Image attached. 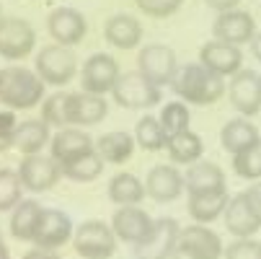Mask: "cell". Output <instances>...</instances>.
I'll return each instance as SVG.
<instances>
[{"mask_svg": "<svg viewBox=\"0 0 261 259\" xmlns=\"http://www.w3.org/2000/svg\"><path fill=\"white\" fill-rule=\"evenodd\" d=\"M135 140H137V145L142 148V151L158 153V151H163V148H166L168 135L163 132V125H161L158 117L147 114V117H142V120L135 125Z\"/></svg>", "mask_w": 261, "mask_h": 259, "instance_id": "1f68e13d", "label": "cell"}, {"mask_svg": "<svg viewBox=\"0 0 261 259\" xmlns=\"http://www.w3.org/2000/svg\"><path fill=\"white\" fill-rule=\"evenodd\" d=\"M117 233L103 220H83L72 233V249L81 259H111L117 251Z\"/></svg>", "mask_w": 261, "mask_h": 259, "instance_id": "3957f363", "label": "cell"}, {"mask_svg": "<svg viewBox=\"0 0 261 259\" xmlns=\"http://www.w3.org/2000/svg\"><path fill=\"white\" fill-rule=\"evenodd\" d=\"M233 171L241 179H248V181L261 179V143H256V145H251V148H246V151L233 156Z\"/></svg>", "mask_w": 261, "mask_h": 259, "instance_id": "d590c367", "label": "cell"}, {"mask_svg": "<svg viewBox=\"0 0 261 259\" xmlns=\"http://www.w3.org/2000/svg\"><path fill=\"white\" fill-rule=\"evenodd\" d=\"M258 81H261V73H258Z\"/></svg>", "mask_w": 261, "mask_h": 259, "instance_id": "7dc6e473", "label": "cell"}, {"mask_svg": "<svg viewBox=\"0 0 261 259\" xmlns=\"http://www.w3.org/2000/svg\"><path fill=\"white\" fill-rule=\"evenodd\" d=\"M103 36L111 47L117 50H137L140 42H142V23L135 18V16H127V13H117L111 16L103 26Z\"/></svg>", "mask_w": 261, "mask_h": 259, "instance_id": "7402d4cb", "label": "cell"}, {"mask_svg": "<svg viewBox=\"0 0 261 259\" xmlns=\"http://www.w3.org/2000/svg\"><path fill=\"white\" fill-rule=\"evenodd\" d=\"M147 190H145V181H140L135 174L129 171H119L109 179V200L114 205H140L145 200Z\"/></svg>", "mask_w": 261, "mask_h": 259, "instance_id": "f546056e", "label": "cell"}, {"mask_svg": "<svg viewBox=\"0 0 261 259\" xmlns=\"http://www.w3.org/2000/svg\"><path fill=\"white\" fill-rule=\"evenodd\" d=\"M171 88L176 96L186 104H197V106H210L217 104L222 96L228 93V83L222 76H215L212 70H207L202 62H189L181 65L176 70V76L171 81Z\"/></svg>", "mask_w": 261, "mask_h": 259, "instance_id": "6da1fadb", "label": "cell"}, {"mask_svg": "<svg viewBox=\"0 0 261 259\" xmlns=\"http://www.w3.org/2000/svg\"><path fill=\"white\" fill-rule=\"evenodd\" d=\"M52 135H49V125L39 117V120H26L18 122L16 135H13V151H18L21 156H36L44 151V145H49Z\"/></svg>", "mask_w": 261, "mask_h": 259, "instance_id": "cb8c5ba5", "label": "cell"}, {"mask_svg": "<svg viewBox=\"0 0 261 259\" xmlns=\"http://www.w3.org/2000/svg\"><path fill=\"white\" fill-rule=\"evenodd\" d=\"M36 47V31L23 18H6L0 26V57L8 62L26 60Z\"/></svg>", "mask_w": 261, "mask_h": 259, "instance_id": "9c48e42d", "label": "cell"}, {"mask_svg": "<svg viewBox=\"0 0 261 259\" xmlns=\"http://www.w3.org/2000/svg\"><path fill=\"white\" fill-rule=\"evenodd\" d=\"M75 228H72V220L62 213V210H55V207H44L42 218H39V226H36V233H34V246L36 249H60L65 246Z\"/></svg>", "mask_w": 261, "mask_h": 259, "instance_id": "4fadbf2b", "label": "cell"}, {"mask_svg": "<svg viewBox=\"0 0 261 259\" xmlns=\"http://www.w3.org/2000/svg\"><path fill=\"white\" fill-rule=\"evenodd\" d=\"M0 259H11V249L6 246V241L0 244Z\"/></svg>", "mask_w": 261, "mask_h": 259, "instance_id": "ee69618b", "label": "cell"}, {"mask_svg": "<svg viewBox=\"0 0 261 259\" xmlns=\"http://www.w3.org/2000/svg\"><path fill=\"white\" fill-rule=\"evenodd\" d=\"M0 83H3V78H0Z\"/></svg>", "mask_w": 261, "mask_h": 259, "instance_id": "c3c4849f", "label": "cell"}, {"mask_svg": "<svg viewBox=\"0 0 261 259\" xmlns=\"http://www.w3.org/2000/svg\"><path fill=\"white\" fill-rule=\"evenodd\" d=\"M166 151H168L171 163H178V166H192V163L202 161L204 143H202V137H199L197 132L186 130V132H178V135L168 137Z\"/></svg>", "mask_w": 261, "mask_h": 259, "instance_id": "f1b7e54d", "label": "cell"}, {"mask_svg": "<svg viewBox=\"0 0 261 259\" xmlns=\"http://www.w3.org/2000/svg\"><path fill=\"white\" fill-rule=\"evenodd\" d=\"M23 200V184L18 171L0 169V213H11Z\"/></svg>", "mask_w": 261, "mask_h": 259, "instance_id": "836d02e7", "label": "cell"}, {"mask_svg": "<svg viewBox=\"0 0 261 259\" xmlns=\"http://www.w3.org/2000/svg\"><path fill=\"white\" fill-rule=\"evenodd\" d=\"M111 96L124 109H153L155 104H161V86L147 81L140 70H132L119 76Z\"/></svg>", "mask_w": 261, "mask_h": 259, "instance_id": "8992f818", "label": "cell"}, {"mask_svg": "<svg viewBox=\"0 0 261 259\" xmlns=\"http://www.w3.org/2000/svg\"><path fill=\"white\" fill-rule=\"evenodd\" d=\"M204 3H207L210 8H215L217 13H225V11H233V8H238V3H241V0H204Z\"/></svg>", "mask_w": 261, "mask_h": 259, "instance_id": "60d3db41", "label": "cell"}, {"mask_svg": "<svg viewBox=\"0 0 261 259\" xmlns=\"http://www.w3.org/2000/svg\"><path fill=\"white\" fill-rule=\"evenodd\" d=\"M34 70L39 73V78L47 86L60 88V86H67L78 76V57L65 44H47L44 50H39V55H36Z\"/></svg>", "mask_w": 261, "mask_h": 259, "instance_id": "277c9868", "label": "cell"}, {"mask_svg": "<svg viewBox=\"0 0 261 259\" xmlns=\"http://www.w3.org/2000/svg\"><path fill=\"white\" fill-rule=\"evenodd\" d=\"M261 143V135H258V127L251 125L248 117H238V120H228L220 130V145L225 148L230 156L246 151V148Z\"/></svg>", "mask_w": 261, "mask_h": 259, "instance_id": "d4e9b609", "label": "cell"}, {"mask_svg": "<svg viewBox=\"0 0 261 259\" xmlns=\"http://www.w3.org/2000/svg\"><path fill=\"white\" fill-rule=\"evenodd\" d=\"M184 187L189 195L199 192H217V190H228L225 187V171L212 161H197L186 169L184 174Z\"/></svg>", "mask_w": 261, "mask_h": 259, "instance_id": "603a6c76", "label": "cell"}, {"mask_svg": "<svg viewBox=\"0 0 261 259\" xmlns=\"http://www.w3.org/2000/svg\"><path fill=\"white\" fill-rule=\"evenodd\" d=\"M0 104L13 112H29V109L39 106L44 96V81L39 78L36 70L21 67V65H8L0 70Z\"/></svg>", "mask_w": 261, "mask_h": 259, "instance_id": "7a4b0ae2", "label": "cell"}, {"mask_svg": "<svg viewBox=\"0 0 261 259\" xmlns=\"http://www.w3.org/2000/svg\"><path fill=\"white\" fill-rule=\"evenodd\" d=\"M135 6L150 18H168L181 8V0H135Z\"/></svg>", "mask_w": 261, "mask_h": 259, "instance_id": "8d00e7d4", "label": "cell"}, {"mask_svg": "<svg viewBox=\"0 0 261 259\" xmlns=\"http://www.w3.org/2000/svg\"><path fill=\"white\" fill-rule=\"evenodd\" d=\"M21 259H60V254H55V251H49V249H31V251H26Z\"/></svg>", "mask_w": 261, "mask_h": 259, "instance_id": "b9f144b4", "label": "cell"}, {"mask_svg": "<svg viewBox=\"0 0 261 259\" xmlns=\"http://www.w3.org/2000/svg\"><path fill=\"white\" fill-rule=\"evenodd\" d=\"M251 52H253V57L261 62V31H256V36L251 39Z\"/></svg>", "mask_w": 261, "mask_h": 259, "instance_id": "7bdbcfd3", "label": "cell"}, {"mask_svg": "<svg viewBox=\"0 0 261 259\" xmlns=\"http://www.w3.org/2000/svg\"><path fill=\"white\" fill-rule=\"evenodd\" d=\"M18 176H21L23 190H29L34 195H42V192H49L55 184L60 181L62 166L52 156H44V153L23 156V161L18 166Z\"/></svg>", "mask_w": 261, "mask_h": 259, "instance_id": "ba28073f", "label": "cell"}, {"mask_svg": "<svg viewBox=\"0 0 261 259\" xmlns=\"http://www.w3.org/2000/svg\"><path fill=\"white\" fill-rule=\"evenodd\" d=\"M109 114V104L103 96L98 93H88V91H75L70 93L67 101V120L70 127H91L103 122Z\"/></svg>", "mask_w": 261, "mask_h": 259, "instance_id": "ac0fdd59", "label": "cell"}, {"mask_svg": "<svg viewBox=\"0 0 261 259\" xmlns=\"http://www.w3.org/2000/svg\"><path fill=\"white\" fill-rule=\"evenodd\" d=\"M243 195H246L248 205L253 207V213L261 218V179H258V181H253V184H251V187H248Z\"/></svg>", "mask_w": 261, "mask_h": 259, "instance_id": "ab89813d", "label": "cell"}, {"mask_svg": "<svg viewBox=\"0 0 261 259\" xmlns=\"http://www.w3.org/2000/svg\"><path fill=\"white\" fill-rule=\"evenodd\" d=\"M122 76V70H119V62L106 55V52H96L91 55L83 67H81V86L83 91L88 93H98V96H106L114 91L117 81Z\"/></svg>", "mask_w": 261, "mask_h": 259, "instance_id": "52a82bcc", "label": "cell"}, {"mask_svg": "<svg viewBox=\"0 0 261 259\" xmlns=\"http://www.w3.org/2000/svg\"><path fill=\"white\" fill-rule=\"evenodd\" d=\"M103 163L106 161L101 158V153L93 148V151H88V153H83L78 158H72L67 163H60V166H62V176L70 179V181H93V179L101 176Z\"/></svg>", "mask_w": 261, "mask_h": 259, "instance_id": "4dcf8cb0", "label": "cell"}, {"mask_svg": "<svg viewBox=\"0 0 261 259\" xmlns=\"http://www.w3.org/2000/svg\"><path fill=\"white\" fill-rule=\"evenodd\" d=\"M3 21H6V18H3V6H0V26H3Z\"/></svg>", "mask_w": 261, "mask_h": 259, "instance_id": "f6af8a7d", "label": "cell"}, {"mask_svg": "<svg viewBox=\"0 0 261 259\" xmlns=\"http://www.w3.org/2000/svg\"><path fill=\"white\" fill-rule=\"evenodd\" d=\"M222 259H261V241H253V239H236Z\"/></svg>", "mask_w": 261, "mask_h": 259, "instance_id": "74e56055", "label": "cell"}, {"mask_svg": "<svg viewBox=\"0 0 261 259\" xmlns=\"http://www.w3.org/2000/svg\"><path fill=\"white\" fill-rule=\"evenodd\" d=\"M212 34H215V39L236 44V47L251 44V39L256 36V21L251 13L233 8L225 13H217V18L212 23Z\"/></svg>", "mask_w": 261, "mask_h": 259, "instance_id": "9a60e30c", "label": "cell"}, {"mask_svg": "<svg viewBox=\"0 0 261 259\" xmlns=\"http://www.w3.org/2000/svg\"><path fill=\"white\" fill-rule=\"evenodd\" d=\"M153 226H155V220L137 205H122L111 215V228H114L117 239L127 244H140L153 231Z\"/></svg>", "mask_w": 261, "mask_h": 259, "instance_id": "e0dca14e", "label": "cell"}, {"mask_svg": "<svg viewBox=\"0 0 261 259\" xmlns=\"http://www.w3.org/2000/svg\"><path fill=\"white\" fill-rule=\"evenodd\" d=\"M67 101H70V93L65 91H57L52 96H47L42 101V120L49 125V127H70V120H67Z\"/></svg>", "mask_w": 261, "mask_h": 259, "instance_id": "e575fe53", "label": "cell"}, {"mask_svg": "<svg viewBox=\"0 0 261 259\" xmlns=\"http://www.w3.org/2000/svg\"><path fill=\"white\" fill-rule=\"evenodd\" d=\"M230 202V195L228 190H217V192H199V195H189V215L194 223H212L217 220L222 213H225Z\"/></svg>", "mask_w": 261, "mask_h": 259, "instance_id": "484cf974", "label": "cell"}, {"mask_svg": "<svg viewBox=\"0 0 261 259\" xmlns=\"http://www.w3.org/2000/svg\"><path fill=\"white\" fill-rule=\"evenodd\" d=\"M47 31L55 39V44H65V47H75L86 39L88 34V23L86 16L78 8H67L60 6L47 16Z\"/></svg>", "mask_w": 261, "mask_h": 259, "instance_id": "7c38bea8", "label": "cell"}, {"mask_svg": "<svg viewBox=\"0 0 261 259\" xmlns=\"http://www.w3.org/2000/svg\"><path fill=\"white\" fill-rule=\"evenodd\" d=\"M181 226L173 218H158L153 231L140 244H135V259H171L176 244H178Z\"/></svg>", "mask_w": 261, "mask_h": 259, "instance_id": "30bf717a", "label": "cell"}, {"mask_svg": "<svg viewBox=\"0 0 261 259\" xmlns=\"http://www.w3.org/2000/svg\"><path fill=\"white\" fill-rule=\"evenodd\" d=\"M230 104L241 117H253L261 112V81L253 70H238L228 83Z\"/></svg>", "mask_w": 261, "mask_h": 259, "instance_id": "5bb4252c", "label": "cell"}, {"mask_svg": "<svg viewBox=\"0 0 261 259\" xmlns=\"http://www.w3.org/2000/svg\"><path fill=\"white\" fill-rule=\"evenodd\" d=\"M161 125H163V132L168 137L178 135V132H186L189 130V122H192V114H189V106H186V101H168L163 104L161 114H158Z\"/></svg>", "mask_w": 261, "mask_h": 259, "instance_id": "d6a6232c", "label": "cell"}, {"mask_svg": "<svg viewBox=\"0 0 261 259\" xmlns=\"http://www.w3.org/2000/svg\"><path fill=\"white\" fill-rule=\"evenodd\" d=\"M16 127H18L16 112H13V109H3V112H0V153L8 151V148H13Z\"/></svg>", "mask_w": 261, "mask_h": 259, "instance_id": "f35d334b", "label": "cell"}, {"mask_svg": "<svg viewBox=\"0 0 261 259\" xmlns=\"http://www.w3.org/2000/svg\"><path fill=\"white\" fill-rule=\"evenodd\" d=\"M222 218H225V228L236 236V239H253L256 231H261V218L253 213V207L248 205L246 195H236L230 197L225 213H222Z\"/></svg>", "mask_w": 261, "mask_h": 259, "instance_id": "44dd1931", "label": "cell"}, {"mask_svg": "<svg viewBox=\"0 0 261 259\" xmlns=\"http://www.w3.org/2000/svg\"><path fill=\"white\" fill-rule=\"evenodd\" d=\"M222 254L225 249H222L220 236L204 223H194L189 228H181L171 259H220Z\"/></svg>", "mask_w": 261, "mask_h": 259, "instance_id": "5b68a950", "label": "cell"}, {"mask_svg": "<svg viewBox=\"0 0 261 259\" xmlns=\"http://www.w3.org/2000/svg\"><path fill=\"white\" fill-rule=\"evenodd\" d=\"M137 70L155 86H168L178 70L176 52L168 44H147L137 55Z\"/></svg>", "mask_w": 261, "mask_h": 259, "instance_id": "8fae6325", "label": "cell"}, {"mask_svg": "<svg viewBox=\"0 0 261 259\" xmlns=\"http://www.w3.org/2000/svg\"><path fill=\"white\" fill-rule=\"evenodd\" d=\"M44 207L36 202V200H21L13 210H11V236L18 241H34L36 226H39V218H42Z\"/></svg>", "mask_w": 261, "mask_h": 259, "instance_id": "4316f807", "label": "cell"}, {"mask_svg": "<svg viewBox=\"0 0 261 259\" xmlns=\"http://www.w3.org/2000/svg\"><path fill=\"white\" fill-rule=\"evenodd\" d=\"M0 244H3V231H0Z\"/></svg>", "mask_w": 261, "mask_h": 259, "instance_id": "bcb514c9", "label": "cell"}, {"mask_svg": "<svg viewBox=\"0 0 261 259\" xmlns=\"http://www.w3.org/2000/svg\"><path fill=\"white\" fill-rule=\"evenodd\" d=\"M199 62L212 70L215 76H222V78H233L238 70H243V52L241 47L236 44H228V42H207L202 50H199Z\"/></svg>", "mask_w": 261, "mask_h": 259, "instance_id": "2e32d148", "label": "cell"}, {"mask_svg": "<svg viewBox=\"0 0 261 259\" xmlns=\"http://www.w3.org/2000/svg\"><path fill=\"white\" fill-rule=\"evenodd\" d=\"M93 148H96V143L91 140V135L83 127H62L49 140V156L57 163H67L72 158L93 151Z\"/></svg>", "mask_w": 261, "mask_h": 259, "instance_id": "d6986e66", "label": "cell"}, {"mask_svg": "<svg viewBox=\"0 0 261 259\" xmlns=\"http://www.w3.org/2000/svg\"><path fill=\"white\" fill-rule=\"evenodd\" d=\"M135 145H137L135 135L124 130H111L96 140V151L101 153L106 163H127L135 153Z\"/></svg>", "mask_w": 261, "mask_h": 259, "instance_id": "83f0119b", "label": "cell"}, {"mask_svg": "<svg viewBox=\"0 0 261 259\" xmlns=\"http://www.w3.org/2000/svg\"><path fill=\"white\" fill-rule=\"evenodd\" d=\"M145 190H147V197H153L155 202H173L186 190L184 187V174L176 166L158 163L147 171Z\"/></svg>", "mask_w": 261, "mask_h": 259, "instance_id": "ffe728a7", "label": "cell"}]
</instances>
